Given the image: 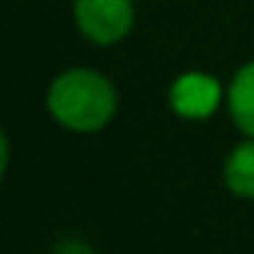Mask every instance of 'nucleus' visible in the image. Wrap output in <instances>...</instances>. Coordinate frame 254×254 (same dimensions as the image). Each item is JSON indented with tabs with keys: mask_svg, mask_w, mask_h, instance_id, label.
Wrapping results in <instances>:
<instances>
[{
	"mask_svg": "<svg viewBox=\"0 0 254 254\" xmlns=\"http://www.w3.org/2000/svg\"><path fill=\"white\" fill-rule=\"evenodd\" d=\"M57 254H90V248H87L84 242L72 239V242H63V245L57 248Z\"/></svg>",
	"mask_w": 254,
	"mask_h": 254,
	"instance_id": "nucleus-6",
	"label": "nucleus"
},
{
	"mask_svg": "<svg viewBox=\"0 0 254 254\" xmlns=\"http://www.w3.org/2000/svg\"><path fill=\"white\" fill-rule=\"evenodd\" d=\"M224 186L236 197H254V138L236 144L224 159Z\"/></svg>",
	"mask_w": 254,
	"mask_h": 254,
	"instance_id": "nucleus-5",
	"label": "nucleus"
},
{
	"mask_svg": "<svg viewBox=\"0 0 254 254\" xmlns=\"http://www.w3.org/2000/svg\"><path fill=\"white\" fill-rule=\"evenodd\" d=\"M48 114L69 132H99L117 114V90L96 69H66L48 87Z\"/></svg>",
	"mask_w": 254,
	"mask_h": 254,
	"instance_id": "nucleus-1",
	"label": "nucleus"
},
{
	"mask_svg": "<svg viewBox=\"0 0 254 254\" xmlns=\"http://www.w3.org/2000/svg\"><path fill=\"white\" fill-rule=\"evenodd\" d=\"M75 24L84 39L114 45L129 36L135 24L132 0H75Z\"/></svg>",
	"mask_w": 254,
	"mask_h": 254,
	"instance_id": "nucleus-2",
	"label": "nucleus"
},
{
	"mask_svg": "<svg viewBox=\"0 0 254 254\" xmlns=\"http://www.w3.org/2000/svg\"><path fill=\"white\" fill-rule=\"evenodd\" d=\"M227 111L236 129L245 138H254V60L233 75L227 87Z\"/></svg>",
	"mask_w": 254,
	"mask_h": 254,
	"instance_id": "nucleus-4",
	"label": "nucleus"
},
{
	"mask_svg": "<svg viewBox=\"0 0 254 254\" xmlns=\"http://www.w3.org/2000/svg\"><path fill=\"white\" fill-rule=\"evenodd\" d=\"M168 102L183 120H206L221 102V84L206 72H183L171 84Z\"/></svg>",
	"mask_w": 254,
	"mask_h": 254,
	"instance_id": "nucleus-3",
	"label": "nucleus"
}]
</instances>
